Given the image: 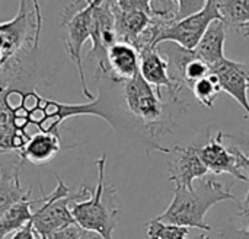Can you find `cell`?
I'll list each match as a JSON object with an SVG mask.
<instances>
[{"label":"cell","instance_id":"cell-1","mask_svg":"<svg viewBox=\"0 0 249 239\" xmlns=\"http://www.w3.org/2000/svg\"><path fill=\"white\" fill-rule=\"evenodd\" d=\"M42 16L39 1H20L16 16L0 23V88L10 86L23 72V63L36 50Z\"/></svg>","mask_w":249,"mask_h":239},{"label":"cell","instance_id":"cell-2","mask_svg":"<svg viewBox=\"0 0 249 239\" xmlns=\"http://www.w3.org/2000/svg\"><path fill=\"white\" fill-rule=\"evenodd\" d=\"M232 184H223L213 177L204 178L198 181V184L193 190L175 188L174 200L169 207L155 219L184 228H197L201 231H212V228L206 223L207 212L220 202H235L239 200L232 193Z\"/></svg>","mask_w":249,"mask_h":239},{"label":"cell","instance_id":"cell-3","mask_svg":"<svg viewBox=\"0 0 249 239\" xmlns=\"http://www.w3.org/2000/svg\"><path fill=\"white\" fill-rule=\"evenodd\" d=\"M98 183L92 196L85 202L71 204V215L77 226L85 232H93L101 239H114L112 234L118 222V199L112 185L105 181L107 155L104 153L98 161Z\"/></svg>","mask_w":249,"mask_h":239},{"label":"cell","instance_id":"cell-4","mask_svg":"<svg viewBox=\"0 0 249 239\" xmlns=\"http://www.w3.org/2000/svg\"><path fill=\"white\" fill-rule=\"evenodd\" d=\"M55 178V190L47 196H42V206L34 212L32 226L38 239H48L55 231L76 225L71 215V204L88 200L93 191L86 185H82V188L77 191H71L57 174Z\"/></svg>","mask_w":249,"mask_h":239},{"label":"cell","instance_id":"cell-5","mask_svg":"<svg viewBox=\"0 0 249 239\" xmlns=\"http://www.w3.org/2000/svg\"><path fill=\"white\" fill-rule=\"evenodd\" d=\"M70 1L66 10L63 12V39L66 51L70 57V60L76 64L79 77H80V86L85 98L92 102L96 99L93 93L89 91L86 77H85V69L82 63V48L88 39H90V26H92V10L95 0L83 1Z\"/></svg>","mask_w":249,"mask_h":239},{"label":"cell","instance_id":"cell-6","mask_svg":"<svg viewBox=\"0 0 249 239\" xmlns=\"http://www.w3.org/2000/svg\"><path fill=\"white\" fill-rule=\"evenodd\" d=\"M124 99L130 112L146 124L153 137L163 133L165 104L140 73L124 83Z\"/></svg>","mask_w":249,"mask_h":239},{"label":"cell","instance_id":"cell-7","mask_svg":"<svg viewBox=\"0 0 249 239\" xmlns=\"http://www.w3.org/2000/svg\"><path fill=\"white\" fill-rule=\"evenodd\" d=\"M92 48L88 51L86 58L96 61L95 77L109 79L108 69V50L118 42L115 29V15L112 1L95 0L92 10V26H90Z\"/></svg>","mask_w":249,"mask_h":239},{"label":"cell","instance_id":"cell-8","mask_svg":"<svg viewBox=\"0 0 249 239\" xmlns=\"http://www.w3.org/2000/svg\"><path fill=\"white\" fill-rule=\"evenodd\" d=\"M219 19H222V16L217 0H206V4L200 12L187 16L166 28L156 39V47L162 42H174L185 50L194 51L207 28Z\"/></svg>","mask_w":249,"mask_h":239},{"label":"cell","instance_id":"cell-9","mask_svg":"<svg viewBox=\"0 0 249 239\" xmlns=\"http://www.w3.org/2000/svg\"><path fill=\"white\" fill-rule=\"evenodd\" d=\"M159 152L172 153L168 164V178L175 184V188L193 190L194 181L209 174V169L198 156V146L196 145L188 147H175L172 150L160 147Z\"/></svg>","mask_w":249,"mask_h":239},{"label":"cell","instance_id":"cell-10","mask_svg":"<svg viewBox=\"0 0 249 239\" xmlns=\"http://www.w3.org/2000/svg\"><path fill=\"white\" fill-rule=\"evenodd\" d=\"M223 131H217L216 134L209 136L207 142L198 146V156L209 169L214 175L229 174L239 181L248 183L247 174L239 164L238 156L223 145Z\"/></svg>","mask_w":249,"mask_h":239},{"label":"cell","instance_id":"cell-11","mask_svg":"<svg viewBox=\"0 0 249 239\" xmlns=\"http://www.w3.org/2000/svg\"><path fill=\"white\" fill-rule=\"evenodd\" d=\"M140 55V74L142 77L155 89L156 95L162 99V88L168 89L169 99L174 102H179L178 95L182 88H179L169 76L168 63L160 55L156 48L143 50L139 53Z\"/></svg>","mask_w":249,"mask_h":239},{"label":"cell","instance_id":"cell-12","mask_svg":"<svg viewBox=\"0 0 249 239\" xmlns=\"http://www.w3.org/2000/svg\"><path fill=\"white\" fill-rule=\"evenodd\" d=\"M212 73L219 79L220 89L231 95L249 117V70L247 66L244 63L225 58L212 67Z\"/></svg>","mask_w":249,"mask_h":239},{"label":"cell","instance_id":"cell-13","mask_svg":"<svg viewBox=\"0 0 249 239\" xmlns=\"http://www.w3.org/2000/svg\"><path fill=\"white\" fill-rule=\"evenodd\" d=\"M109 80L125 83L140 73L139 51L125 42H117L108 50Z\"/></svg>","mask_w":249,"mask_h":239},{"label":"cell","instance_id":"cell-14","mask_svg":"<svg viewBox=\"0 0 249 239\" xmlns=\"http://www.w3.org/2000/svg\"><path fill=\"white\" fill-rule=\"evenodd\" d=\"M112 7L115 15V29L118 35V42H125L134 47L140 35L149 26L150 15L143 10L120 9L117 1H112Z\"/></svg>","mask_w":249,"mask_h":239},{"label":"cell","instance_id":"cell-15","mask_svg":"<svg viewBox=\"0 0 249 239\" xmlns=\"http://www.w3.org/2000/svg\"><path fill=\"white\" fill-rule=\"evenodd\" d=\"M226 25L222 19L214 20L203 35L201 41L196 47L194 53L198 58L206 61L210 67H214L226 58L225 41H226Z\"/></svg>","mask_w":249,"mask_h":239},{"label":"cell","instance_id":"cell-16","mask_svg":"<svg viewBox=\"0 0 249 239\" xmlns=\"http://www.w3.org/2000/svg\"><path fill=\"white\" fill-rule=\"evenodd\" d=\"M61 149V142L58 134L38 133L34 134L25 147L18 153L20 161H26L34 165H42L50 162L57 156Z\"/></svg>","mask_w":249,"mask_h":239},{"label":"cell","instance_id":"cell-17","mask_svg":"<svg viewBox=\"0 0 249 239\" xmlns=\"http://www.w3.org/2000/svg\"><path fill=\"white\" fill-rule=\"evenodd\" d=\"M38 203H39V199L31 200L28 196L23 200L13 204L10 209H7L0 218V239H4L12 232L15 234L16 231H19L20 228L32 222L34 212H35V210L32 212V206Z\"/></svg>","mask_w":249,"mask_h":239},{"label":"cell","instance_id":"cell-18","mask_svg":"<svg viewBox=\"0 0 249 239\" xmlns=\"http://www.w3.org/2000/svg\"><path fill=\"white\" fill-rule=\"evenodd\" d=\"M28 196H31V190L23 191L19 178V168H0V218L7 209H10L13 204H16Z\"/></svg>","mask_w":249,"mask_h":239},{"label":"cell","instance_id":"cell-19","mask_svg":"<svg viewBox=\"0 0 249 239\" xmlns=\"http://www.w3.org/2000/svg\"><path fill=\"white\" fill-rule=\"evenodd\" d=\"M22 149L23 145L13 130L6 89L0 88V155L19 153Z\"/></svg>","mask_w":249,"mask_h":239},{"label":"cell","instance_id":"cell-20","mask_svg":"<svg viewBox=\"0 0 249 239\" xmlns=\"http://www.w3.org/2000/svg\"><path fill=\"white\" fill-rule=\"evenodd\" d=\"M219 12L223 23L235 29L236 32L244 31V35H249V0H217Z\"/></svg>","mask_w":249,"mask_h":239},{"label":"cell","instance_id":"cell-21","mask_svg":"<svg viewBox=\"0 0 249 239\" xmlns=\"http://www.w3.org/2000/svg\"><path fill=\"white\" fill-rule=\"evenodd\" d=\"M191 91H193L196 99H197L201 105H204L206 108H209V110L213 108L216 98H217L219 93L222 92L219 79H217L213 73L209 74L207 77H204V79L196 82V83L193 85Z\"/></svg>","mask_w":249,"mask_h":239},{"label":"cell","instance_id":"cell-22","mask_svg":"<svg viewBox=\"0 0 249 239\" xmlns=\"http://www.w3.org/2000/svg\"><path fill=\"white\" fill-rule=\"evenodd\" d=\"M147 237L149 239H188L190 229L184 226L162 223L153 219L147 222Z\"/></svg>","mask_w":249,"mask_h":239},{"label":"cell","instance_id":"cell-23","mask_svg":"<svg viewBox=\"0 0 249 239\" xmlns=\"http://www.w3.org/2000/svg\"><path fill=\"white\" fill-rule=\"evenodd\" d=\"M212 74V67L194 54L185 64L182 70V85L193 88V85Z\"/></svg>","mask_w":249,"mask_h":239},{"label":"cell","instance_id":"cell-24","mask_svg":"<svg viewBox=\"0 0 249 239\" xmlns=\"http://www.w3.org/2000/svg\"><path fill=\"white\" fill-rule=\"evenodd\" d=\"M85 235V231L77 226V225H70L67 228H63L60 231H55L54 234H51L48 239H82ZM93 239H98L95 237Z\"/></svg>","mask_w":249,"mask_h":239},{"label":"cell","instance_id":"cell-25","mask_svg":"<svg viewBox=\"0 0 249 239\" xmlns=\"http://www.w3.org/2000/svg\"><path fill=\"white\" fill-rule=\"evenodd\" d=\"M225 137L228 139H232L233 143L232 146L235 149H238L241 153H244L247 158H249V137L245 136V137H241V136H235V134H225Z\"/></svg>","mask_w":249,"mask_h":239},{"label":"cell","instance_id":"cell-26","mask_svg":"<svg viewBox=\"0 0 249 239\" xmlns=\"http://www.w3.org/2000/svg\"><path fill=\"white\" fill-rule=\"evenodd\" d=\"M247 178H248V184H249V169H247ZM238 207L241 210V213H238L239 218H242L245 221V225H247V229L245 231H249V190L247 193V197L244 202H239L238 203Z\"/></svg>","mask_w":249,"mask_h":239},{"label":"cell","instance_id":"cell-27","mask_svg":"<svg viewBox=\"0 0 249 239\" xmlns=\"http://www.w3.org/2000/svg\"><path fill=\"white\" fill-rule=\"evenodd\" d=\"M36 234L34 231V226H32V222H29L28 225H25L23 228H20L19 231H16L13 234V237L10 239H36Z\"/></svg>","mask_w":249,"mask_h":239},{"label":"cell","instance_id":"cell-28","mask_svg":"<svg viewBox=\"0 0 249 239\" xmlns=\"http://www.w3.org/2000/svg\"><path fill=\"white\" fill-rule=\"evenodd\" d=\"M231 150L238 156V159H239V164H241V166H242V169H249V158H247L244 153H241L238 149H235L233 146H231Z\"/></svg>","mask_w":249,"mask_h":239},{"label":"cell","instance_id":"cell-29","mask_svg":"<svg viewBox=\"0 0 249 239\" xmlns=\"http://www.w3.org/2000/svg\"><path fill=\"white\" fill-rule=\"evenodd\" d=\"M239 235H242L244 239H249V231H245V229H241V231H236Z\"/></svg>","mask_w":249,"mask_h":239},{"label":"cell","instance_id":"cell-30","mask_svg":"<svg viewBox=\"0 0 249 239\" xmlns=\"http://www.w3.org/2000/svg\"><path fill=\"white\" fill-rule=\"evenodd\" d=\"M196 239H210V237H207V235H204V234H201V235H198Z\"/></svg>","mask_w":249,"mask_h":239},{"label":"cell","instance_id":"cell-31","mask_svg":"<svg viewBox=\"0 0 249 239\" xmlns=\"http://www.w3.org/2000/svg\"><path fill=\"white\" fill-rule=\"evenodd\" d=\"M1 67H3V61H1V57H0V70H1Z\"/></svg>","mask_w":249,"mask_h":239}]
</instances>
